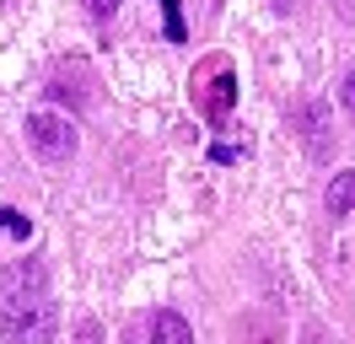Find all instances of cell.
<instances>
[{"instance_id":"cell-1","label":"cell","mask_w":355,"mask_h":344,"mask_svg":"<svg viewBox=\"0 0 355 344\" xmlns=\"http://www.w3.org/2000/svg\"><path fill=\"white\" fill-rule=\"evenodd\" d=\"M60 328L54 296H49L44 264H17L6 275V307H0V339L6 344H49Z\"/></svg>"},{"instance_id":"cell-2","label":"cell","mask_w":355,"mask_h":344,"mask_svg":"<svg viewBox=\"0 0 355 344\" xmlns=\"http://www.w3.org/2000/svg\"><path fill=\"white\" fill-rule=\"evenodd\" d=\"M27 146L38 150V162L60 167V162L76 156V129H70V119H60V113H27Z\"/></svg>"},{"instance_id":"cell-3","label":"cell","mask_w":355,"mask_h":344,"mask_svg":"<svg viewBox=\"0 0 355 344\" xmlns=\"http://www.w3.org/2000/svg\"><path fill=\"white\" fill-rule=\"evenodd\" d=\"M194 103H200V113L210 119V124H226L232 119V103H237V76H232V64L216 60V81H194Z\"/></svg>"},{"instance_id":"cell-4","label":"cell","mask_w":355,"mask_h":344,"mask_svg":"<svg viewBox=\"0 0 355 344\" xmlns=\"http://www.w3.org/2000/svg\"><path fill=\"white\" fill-rule=\"evenodd\" d=\"M146 334H151V344H194V328L178 318V312H151Z\"/></svg>"},{"instance_id":"cell-5","label":"cell","mask_w":355,"mask_h":344,"mask_svg":"<svg viewBox=\"0 0 355 344\" xmlns=\"http://www.w3.org/2000/svg\"><path fill=\"white\" fill-rule=\"evenodd\" d=\"M329 221H345V215H355V172H339L329 183Z\"/></svg>"},{"instance_id":"cell-6","label":"cell","mask_w":355,"mask_h":344,"mask_svg":"<svg viewBox=\"0 0 355 344\" xmlns=\"http://www.w3.org/2000/svg\"><path fill=\"white\" fill-rule=\"evenodd\" d=\"M156 6H162V22H167V43H183V38H189V27H183L178 0H156Z\"/></svg>"},{"instance_id":"cell-7","label":"cell","mask_w":355,"mask_h":344,"mask_svg":"<svg viewBox=\"0 0 355 344\" xmlns=\"http://www.w3.org/2000/svg\"><path fill=\"white\" fill-rule=\"evenodd\" d=\"M248 156V140H221V146H210V162H243Z\"/></svg>"},{"instance_id":"cell-8","label":"cell","mask_w":355,"mask_h":344,"mask_svg":"<svg viewBox=\"0 0 355 344\" xmlns=\"http://www.w3.org/2000/svg\"><path fill=\"white\" fill-rule=\"evenodd\" d=\"M113 6H119V0H87V11H92L97 22H103V17H113Z\"/></svg>"},{"instance_id":"cell-9","label":"cell","mask_w":355,"mask_h":344,"mask_svg":"<svg viewBox=\"0 0 355 344\" xmlns=\"http://www.w3.org/2000/svg\"><path fill=\"white\" fill-rule=\"evenodd\" d=\"M345 103H350V113H355V64L345 70Z\"/></svg>"},{"instance_id":"cell-10","label":"cell","mask_w":355,"mask_h":344,"mask_svg":"<svg viewBox=\"0 0 355 344\" xmlns=\"http://www.w3.org/2000/svg\"><path fill=\"white\" fill-rule=\"evenodd\" d=\"M81 344H97V322H81Z\"/></svg>"},{"instance_id":"cell-11","label":"cell","mask_w":355,"mask_h":344,"mask_svg":"<svg viewBox=\"0 0 355 344\" xmlns=\"http://www.w3.org/2000/svg\"><path fill=\"white\" fill-rule=\"evenodd\" d=\"M307 344H334V339L323 334V328H312V334H307Z\"/></svg>"},{"instance_id":"cell-12","label":"cell","mask_w":355,"mask_h":344,"mask_svg":"<svg viewBox=\"0 0 355 344\" xmlns=\"http://www.w3.org/2000/svg\"><path fill=\"white\" fill-rule=\"evenodd\" d=\"M0 6H11V0H0Z\"/></svg>"}]
</instances>
